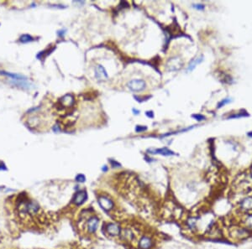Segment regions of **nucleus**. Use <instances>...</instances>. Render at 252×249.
Returning <instances> with one entry per match:
<instances>
[{"label": "nucleus", "mask_w": 252, "mask_h": 249, "mask_svg": "<svg viewBox=\"0 0 252 249\" xmlns=\"http://www.w3.org/2000/svg\"><path fill=\"white\" fill-rule=\"evenodd\" d=\"M240 210L244 211V212H249L252 211V197H245L241 201L239 202Z\"/></svg>", "instance_id": "9d476101"}, {"label": "nucleus", "mask_w": 252, "mask_h": 249, "mask_svg": "<svg viewBox=\"0 0 252 249\" xmlns=\"http://www.w3.org/2000/svg\"><path fill=\"white\" fill-rule=\"evenodd\" d=\"M192 118H194V119H196V120L198 121V122H202V121H203L206 119V117L203 115H202V114H192Z\"/></svg>", "instance_id": "5701e85b"}, {"label": "nucleus", "mask_w": 252, "mask_h": 249, "mask_svg": "<svg viewBox=\"0 0 252 249\" xmlns=\"http://www.w3.org/2000/svg\"><path fill=\"white\" fill-rule=\"evenodd\" d=\"M249 113H247L246 111L244 109H242L241 111H239V113H234V114H231L228 117H227V119H233V118H245V117H249Z\"/></svg>", "instance_id": "2eb2a0df"}, {"label": "nucleus", "mask_w": 252, "mask_h": 249, "mask_svg": "<svg viewBox=\"0 0 252 249\" xmlns=\"http://www.w3.org/2000/svg\"><path fill=\"white\" fill-rule=\"evenodd\" d=\"M182 66H183V61L178 56L171 58L170 60H168L167 64H166L167 70L170 71H178L182 67Z\"/></svg>", "instance_id": "f03ea898"}, {"label": "nucleus", "mask_w": 252, "mask_h": 249, "mask_svg": "<svg viewBox=\"0 0 252 249\" xmlns=\"http://www.w3.org/2000/svg\"><path fill=\"white\" fill-rule=\"evenodd\" d=\"M249 233V230L244 227H234L231 231V236H234V238L237 240H243L246 238Z\"/></svg>", "instance_id": "423d86ee"}, {"label": "nucleus", "mask_w": 252, "mask_h": 249, "mask_svg": "<svg viewBox=\"0 0 252 249\" xmlns=\"http://www.w3.org/2000/svg\"><path fill=\"white\" fill-rule=\"evenodd\" d=\"M99 226V219L96 216H91L87 221V230L89 233H94Z\"/></svg>", "instance_id": "0eeeda50"}, {"label": "nucleus", "mask_w": 252, "mask_h": 249, "mask_svg": "<svg viewBox=\"0 0 252 249\" xmlns=\"http://www.w3.org/2000/svg\"><path fill=\"white\" fill-rule=\"evenodd\" d=\"M105 230H106V232L111 236H120L121 232H122V230H121V227L119 226V225L113 222H108V224H106Z\"/></svg>", "instance_id": "39448f33"}, {"label": "nucleus", "mask_w": 252, "mask_h": 249, "mask_svg": "<svg viewBox=\"0 0 252 249\" xmlns=\"http://www.w3.org/2000/svg\"><path fill=\"white\" fill-rule=\"evenodd\" d=\"M147 153H150L152 155H163V156H172V155H176L173 151H171L167 148H160V149H155V150H148Z\"/></svg>", "instance_id": "9b49d317"}, {"label": "nucleus", "mask_w": 252, "mask_h": 249, "mask_svg": "<svg viewBox=\"0 0 252 249\" xmlns=\"http://www.w3.org/2000/svg\"><path fill=\"white\" fill-rule=\"evenodd\" d=\"M145 114H146V116H148L149 118H154V113H153L152 111H148V112L145 113Z\"/></svg>", "instance_id": "c85d7f7f"}, {"label": "nucleus", "mask_w": 252, "mask_h": 249, "mask_svg": "<svg viewBox=\"0 0 252 249\" xmlns=\"http://www.w3.org/2000/svg\"><path fill=\"white\" fill-rule=\"evenodd\" d=\"M134 99L136 100L138 102H143L150 99V97H151V96H148V97H146V96H144V97H141V96H139V97H138V96H134Z\"/></svg>", "instance_id": "4be33fe9"}, {"label": "nucleus", "mask_w": 252, "mask_h": 249, "mask_svg": "<svg viewBox=\"0 0 252 249\" xmlns=\"http://www.w3.org/2000/svg\"><path fill=\"white\" fill-rule=\"evenodd\" d=\"M110 164L111 165H112V167L113 168H118V167H120L121 165L119 164L118 162H117V161H115V160H110Z\"/></svg>", "instance_id": "393cba45"}, {"label": "nucleus", "mask_w": 252, "mask_h": 249, "mask_svg": "<svg viewBox=\"0 0 252 249\" xmlns=\"http://www.w3.org/2000/svg\"><path fill=\"white\" fill-rule=\"evenodd\" d=\"M87 200V192L85 190H80L75 193L72 198V203L77 206L84 204V202Z\"/></svg>", "instance_id": "20e7f679"}, {"label": "nucleus", "mask_w": 252, "mask_h": 249, "mask_svg": "<svg viewBox=\"0 0 252 249\" xmlns=\"http://www.w3.org/2000/svg\"><path fill=\"white\" fill-rule=\"evenodd\" d=\"M247 135H248L249 138H252V132H249V133H247Z\"/></svg>", "instance_id": "2f4dec72"}, {"label": "nucleus", "mask_w": 252, "mask_h": 249, "mask_svg": "<svg viewBox=\"0 0 252 249\" xmlns=\"http://www.w3.org/2000/svg\"><path fill=\"white\" fill-rule=\"evenodd\" d=\"M75 180L77 182V183H84L86 181V177L83 174H78L76 175V178H75Z\"/></svg>", "instance_id": "aec40b11"}, {"label": "nucleus", "mask_w": 252, "mask_h": 249, "mask_svg": "<svg viewBox=\"0 0 252 249\" xmlns=\"http://www.w3.org/2000/svg\"><path fill=\"white\" fill-rule=\"evenodd\" d=\"M55 48H53V49H49V50H43V51H41V52L38 53V55H37V59H39V60H42V56L43 57H45V56H47V55H49L50 54V53L52 52L53 50H55Z\"/></svg>", "instance_id": "a211bd4d"}, {"label": "nucleus", "mask_w": 252, "mask_h": 249, "mask_svg": "<svg viewBox=\"0 0 252 249\" xmlns=\"http://www.w3.org/2000/svg\"><path fill=\"white\" fill-rule=\"evenodd\" d=\"M127 87L133 92H141L146 87V83L141 79H134L127 83Z\"/></svg>", "instance_id": "f257e3e1"}, {"label": "nucleus", "mask_w": 252, "mask_h": 249, "mask_svg": "<svg viewBox=\"0 0 252 249\" xmlns=\"http://www.w3.org/2000/svg\"><path fill=\"white\" fill-rule=\"evenodd\" d=\"M193 8H197L198 10H203L205 8V6L203 4H201V3H196V4H193Z\"/></svg>", "instance_id": "a878e982"}, {"label": "nucleus", "mask_w": 252, "mask_h": 249, "mask_svg": "<svg viewBox=\"0 0 252 249\" xmlns=\"http://www.w3.org/2000/svg\"><path fill=\"white\" fill-rule=\"evenodd\" d=\"M153 245L152 239L148 236H143L139 241V246L140 249H150Z\"/></svg>", "instance_id": "f8f14e48"}, {"label": "nucleus", "mask_w": 252, "mask_h": 249, "mask_svg": "<svg viewBox=\"0 0 252 249\" xmlns=\"http://www.w3.org/2000/svg\"><path fill=\"white\" fill-rule=\"evenodd\" d=\"M97 201L98 204L104 211H111L113 210V201L109 198V197L106 196H100L97 198Z\"/></svg>", "instance_id": "7ed1b4c3"}, {"label": "nucleus", "mask_w": 252, "mask_h": 249, "mask_svg": "<svg viewBox=\"0 0 252 249\" xmlns=\"http://www.w3.org/2000/svg\"><path fill=\"white\" fill-rule=\"evenodd\" d=\"M94 72H95V76L96 78L98 80V81H105L108 78V73L107 71L105 70V68L102 65H98L95 67L94 69Z\"/></svg>", "instance_id": "1a4fd4ad"}, {"label": "nucleus", "mask_w": 252, "mask_h": 249, "mask_svg": "<svg viewBox=\"0 0 252 249\" xmlns=\"http://www.w3.org/2000/svg\"><path fill=\"white\" fill-rule=\"evenodd\" d=\"M0 74H1V75H3V76L10 77V78H12V80H27V77L22 76V75L11 73V72H8V71H0Z\"/></svg>", "instance_id": "4468645a"}, {"label": "nucleus", "mask_w": 252, "mask_h": 249, "mask_svg": "<svg viewBox=\"0 0 252 249\" xmlns=\"http://www.w3.org/2000/svg\"><path fill=\"white\" fill-rule=\"evenodd\" d=\"M8 169H7V166H6V165L4 164V162L3 161H2V160H0V171H4V170H7Z\"/></svg>", "instance_id": "bb28decb"}, {"label": "nucleus", "mask_w": 252, "mask_h": 249, "mask_svg": "<svg viewBox=\"0 0 252 249\" xmlns=\"http://www.w3.org/2000/svg\"><path fill=\"white\" fill-rule=\"evenodd\" d=\"M18 40H19V42L21 43H29L32 42V41H34V39L30 35V34H24L19 37Z\"/></svg>", "instance_id": "f3484780"}, {"label": "nucleus", "mask_w": 252, "mask_h": 249, "mask_svg": "<svg viewBox=\"0 0 252 249\" xmlns=\"http://www.w3.org/2000/svg\"><path fill=\"white\" fill-rule=\"evenodd\" d=\"M3 188H4V186H0V191H1V190H3Z\"/></svg>", "instance_id": "473e14b6"}, {"label": "nucleus", "mask_w": 252, "mask_h": 249, "mask_svg": "<svg viewBox=\"0 0 252 249\" xmlns=\"http://www.w3.org/2000/svg\"><path fill=\"white\" fill-rule=\"evenodd\" d=\"M147 129H148V128H147L146 126H136V128H135V131L137 132V133H141V132H144V131H147Z\"/></svg>", "instance_id": "b1692460"}, {"label": "nucleus", "mask_w": 252, "mask_h": 249, "mask_svg": "<svg viewBox=\"0 0 252 249\" xmlns=\"http://www.w3.org/2000/svg\"><path fill=\"white\" fill-rule=\"evenodd\" d=\"M59 105L60 106V108H71L75 103V100H74V97L70 94L65 95L64 97H62L59 100Z\"/></svg>", "instance_id": "6e6552de"}, {"label": "nucleus", "mask_w": 252, "mask_h": 249, "mask_svg": "<svg viewBox=\"0 0 252 249\" xmlns=\"http://www.w3.org/2000/svg\"><path fill=\"white\" fill-rule=\"evenodd\" d=\"M231 102H232V99H231V98H229V97L224 98V99L222 100L221 102H218V105H217V108H222V107H223V106H225L226 104H228V103H230Z\"/></svg>", "instance_id": "6ab92c4d"}, {"label": "nucleus", "mask_w": 252, "mask_h": 249, "mask_svg": "<svg viewBox=\"0 0 252 249\" xmlns=\"http://www.w3.org/2000/svg\"><path fill=\"white\" fill-rule=\"evenodd\" d=\"M244 224L247 230H252V214H247L244 219Z\"/></svg>", "instance_id": "dca6fc26"}, {"label": "nucleus", "mask_w": 252, "mask_h": 249, "mask_svg": "<svg viewBox=\"0 0 252 249\" xmlns=\"http://www.w3.org/2000/svg\"><path fill=\"white\" fill-rule=\"evenodd\" d=\"M132 112H133V113H134V115H137V114H139V111L136 110L135 108H133V110H132Z\"/></svg>", "instance_id": "c756f323"}, {"label": "nucleus", "mask_w": 252, "mask_h": 249, "mask_svg": "<svg viewBox=\"0 0 252 249\" xmlns=\"http://www.w3.org/2000/svg\"><path fill=\"white\" fill-rule=\"evenodd\" d=\"M203 59H204V57H203V55H200V56H197V57H196L195 59H193V60L189 63L188 66H187V68H186V71H192L193 69H195V67L197 66V65H199L201 62H202V60H203Z\"/></svg>", "instance_id": "ddd939ff"}, {"label": "nucleus", "mask_w": 252, "mask_h": 249, "mask_svg": "<svg viewBox=\"0 0 252 249\" xmlns=\"http://www.w3.org/2000/svg\"><path fill=\"white\" fill-rule=\"evenodd\" d=\"M187 224H188V226L191 228V229H195V228H196V225H197L196 219H195V218H190V219L187 221Z\"/></svg>", "instance_id": "412c9836"}, {"label": "nucleus", "mask_w": 252, "mask_h": 249, "mask_svg": "<svg viewBox=\"0 0 252 249\" xmlns=\"http://www.w3.org/2000/svg\"><path fill=\"white\" fill-rule=\"evenodd\" d=\"M66 29H60V30H59V31L57 32V33H58V35H59V36H60V37H63V36H64V34H66Z\"/></svg>", "instance_id": "cd10ccee"}, {"label": "nucleus", "mask_w": 252, "mask_h": 249, "mask_svg": "<svg viewBox=\"0 0 252 249\" xmlns=\"http://www.w3.org/2000/svg\"><path fill=\"white\" fill-rule=\"evenodd\" d=\"M108 170V167H107V166H103V167H102V171H107Z\"/></svg>", "instance_id": "7c9ffc66"}, {"label": "nucleus", "mask_w": 252, "mask_h": 249, "mask_svg": "<svg viewBox=\"0 0 252 249\" xmlns=\"http://www.w3.org/2000/svg\"><path fill=\"white\" fill-rule=\"evenodd\" d=\"M250 174H251V175H252V169H251V172H250Z\"/></svg>", "instance_id": "72a5a7b5"}]
</instances>
